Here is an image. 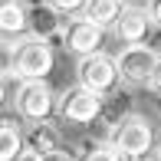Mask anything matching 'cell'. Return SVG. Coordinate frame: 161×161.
<instances>
[{"instance_id": "cell-1", "label": "cell", "mask_w": 161, "mask_h": 161, "mask_svg": "<svg viewBox=\"0 0 161 161\" xmlns=\"http://www.w3.org/2000/svg\"><path fill=\"white\" fill-rule=\"evenodd\" d=\"M53 46L36 36H20V43H10V76H20L23 82L30 79H46L53 72Z\"/></svg>"}, {"instance_id": "cell-2", "label": "cell", "mask_w": 161, "mask_h": 161, "mask_svg": "<svg viewBox=\"0 0 161 161\" xmlns=\"http://www.w3.org/2000/svg\"><path fill=\"white\" fill-rule=\"evenodd\" d=\"M151 142H155L151 122L145 119V115H138V112H128V115H122V119H115L112 142L108 145L119 151V158H145L151 151Z\"/></svg>"}, {"instance_id": "cell-3", "label": "cell", "mask_w": 161, "mask_h": 161, "mask_svg": "<svg viewBox=\"0 0 161 161\" xmlns=\"http://www.w3.org/2000/svg\"><path fill=\"white\" fill-rule=\"evenodd\" d=\"M76 79H79V89L92 92V96H108V92L119 86V72H115L112 56L105 53H89V56H79L76 63Z\"/></svg>"}, {"instance_id": "cell-4", "label": "cell", "mask_w": 161, "mask_h": 161, "mask_svg": "<svg viewBox=\"0 0 161 161\" xmlns=\"http://www.w3.org/2000/svg\"><path fill=\"white\" fill-rule=\"evenodd\" d=\"M158 53L151 46H145V43H135V46H122L119 56H115V72H119V79H125L131 86H145L151 76V66H155Z\"/></svg>"}, {"instance_id": "cell-5", "label": "cell", "mask_w": 161, "mask_h": 161, "mask_svg": "<svg viewBox=\"0 0 161 161\" xmlns=\"http://www.w3.org/2000/svg\"><path fill=\"white\" fill-rule=\"evenodd\" d=\"M56 112H59V119L69 122V125H89V122H96L102 115V99L92 96V92H86V89H79V86H72V89L63 92Z\"/></svg>"}, {"instance_id": "cell-6", "label": "cell", "mask_w": 161, "mask_h": 161, "mask_svg": "<svg viewBox=\"0 0 161 161\" xmlns=\"http://www.w3.org/2000/svg\"><path fill=\"white\" fill-rule=\"evenodd\" d=\"M56 102H53V92H49L46 82L40 79H30V82H20L17 89V112L23 115L26 122H46L53 115Z\"/></svg>"}, {"instance_id": "cell-7", "label": "cell", "mask_w": 161, "mask_h": 161, "mask_svg": "<svg viewBox=\"0 0 161 161\" xmlns=\"http://www.w3.org/2000/svg\"><path fill=\"white\" fill-rule=\"evenodd\" d=\"M102 33H105V30H99V26L89 23L86 17H72L69 23H63L59 40H63V46L69 49V53H76V56H89V53H99V46H102Z\"/></svg>"}, {"instance_id": "cell-8", "label": "cell", "mask_w": 161, "mask_h": 161, "mask_svg": "<svg viewBox=\"0 0 161 161\" xmlns=\"http://www.w3.org/2000/svg\"><path fill=\"white\" fill-rule=\"evenodd\" d=\"M148 26H151V20H148V10H145V7H122V13L112 23V30H115V36H119L125 46H135V43H142L145 36H148Z\"/></svg>"}, {"instance_id": "cell-9", "label": "cell", "mask_w": 161, "mask_h": 161, "mask_svg": "<svg viewBox=\"0 0 161 161\" xmlns=\"http://www.w3.org/2000/svg\"><path fill=\"white\" fill-rule=\"evenodd\" d=\"M59 30H63V17L56 10H49L43 0L26 7V36H36V40L49 43L53 36H59Z\"/></svg>"}, {"instance_id": "cell-10", "label": "cell", "mask_w": 161, "mask_h": 161, "mask_svg": "<svg viewBox=\"0 0 161 161\" xmlns=\"http://www.w3.org/2000/svg\"><path fill=\"white\" fill-rule=\"evenodd\" d=\"M26 36V3L23 0H0V43Z\"/></svg>"}, {"instance_id": "cell-11", "label": "cell", "mask_w": 161, "mask_h": 161, "mask_svg": "<svg viewBox=\"0 0 161 161\" xmlns=\"http://www.w3.org/2000/svg\"><path fill=\"white\" fill-rule=\"evenodd\" d=\"M23 148L33 151V155H49V151L59 148V131L49 125V122H33L26 138H23Z\"/></svg>"}, {"instance_id": "cell-12", "label": "cell", "mask_w": 161, "mask_h": 161, "mask_svg": "<svg viewBox=\"0 0 161 161\" xmlns=\"http://www.w3.org/2000/svg\"><path fill=\"white\" fill-rule=\"evenodd\" d=\"M119 13H122V0H86L82 3V17L89 23H96L99 30L112 26L119 20Z\"/></svg>"}, {"instance_id": "cell-13", "label": "cell", "mask_w": 161, "mask_h": 161, "mask_svg": "<svg viewBox=\"0 0 161 161\" xmlns=\"http://www.w3.org/2000/svg\"><path fill=\"white\" fill-rule=\"evenodd\" d=\"M23 151V135L13 122H0V161H17Z\"/></svg>"}, {"instance_id": "cell-14", "label": "cell", "mask_w": 161, "mask_h": 161, "mask_svg": "<svg viewBox=\"0 0 161 161\" xmlns=\"http://www.w3.org/2000/svg\"><path fill=\"white\" fill-rule=\"evenodd\" d=\"M43 3H46L49 10H56L59 17H63V13H69V17H72V13H79V10H82V3H86V0H43Z\"/></svg>"}, {"instance_id": "cell-15", "label": "cell", "mask_w": 161, "mask_h": 161, "mask_svg": "<svg viewBox=\"0 0 161 161\" xmlns=\"http://www.w3.org/2000/svg\"><path fill=\"white\" fill-rule=\"evenodd\" d=\"M82 161H122V158H119V151H115L112 145H96Z\"/></svg>"}, {"instance_id": "cell-16", "label": "cell", "mask_w": 161, "mask_h": 161, "mask_svg": "<svg viewBox=\"0 0 161 161\" xmlns=\"http://www.w3.org/2000/svg\"><path fill=\"white\" fill-rule=\"evenodd\" d=\"M148 86L155 92H161V56L155 59V66H151V76H148Z\"/></svg>"}, {"instance_id": "cell-17", "label": "cell", "mask_w": 161, "mask_h": 161, "mask_svg": "<svg viewBox=\"0 0 161 161\" xmlns=\"http://www.w3.org/2000/svg\"><path fill=\"white\" fill-rule=\"evenodd\" d=\"M145 10H148V20H151V23H158V26H161V0H151Z\"/></svg>"}, {"instance_id": "cell-18", "label": "cell", "mask_w": 161, "mask_h": 161, "mask_svg": "<svg viewBox=\"0 0 161 161\" xmlns=\"http://www.w3.org/2000/svg\"><path fill=\"white\" fill-rule=\"evenodd\" d=\"M40 161H72V155H66L63 148H56V151H49V155H40Z\"/></svg>"}, {"instance_id": "cell-19", "label": "cell", "mask_w": 161, "mask_h": 161, "mask_svg": "<svg viewBox=\"0 0 161 161\" xmlns=\"http://www.w3.org/2000/svg\"><path fill=\"white\" fill-rule=\"evenodd\" d=\"M17 161H40V155H33V151H20V155H17Z\"/></svg>"}, {"instance_id": "cell-20", "label": "cell", "mask_w": 161, "mask_h": 161, "mask_svg": "<svg viewBox=\"0 0 161 161\" xmlns=\"http://www.w3.org/2000/svg\"><path fill=\"white\" fill-rule=\"evenodd\" d=\"M151 158L161 161V138H158V142H151Z\"/></svg>"}, {"instance_id": "cell-21", "label": "cell", "mask_w": 161, "mask_h": 161, "mask_svg": "<svg viewBox=\"0 0 161 161\" xmlns=\"http://www.w3.org/2000/svg\"><path fill=\"white\" fill-rule=\"evenodd\" d=\"M3 102H7V79L0 76V105H3Z\"/></svg>"}]
</instances>
